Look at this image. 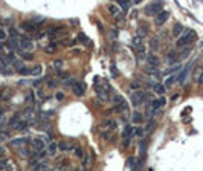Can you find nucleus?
Here are the masks:
<instances>
[{"instance_id":"f257e3e1","label":"nucleus","mask_w":203,"mask_h":171,"mask_svg":"<svg viewBox=\"0 0 203 171\" xmlns=\"http://www.w3.org/2000/svg\"><path fill=\"white\" fill-rule=\"evenodd\" d=\"M195 38H197V34L191 31V29H186V31H183V34L180 35V38L177 40V46L179 47H183V46H190L191 43L195 41Z\"/></svg>"},{"instance_id":"f03ea898","label":"nucleus","mask_w":203,"mask_h":171,"mask_svg":"<svg viewBox=\"0 0 203 171\" xmlns=\"http://www.w3.org/2000/svg\"><path fill=\"white\" fill-rule=\"evenodd\" d=\"M162 8H164V3L153 2V3H150V5L145 6V14L147 15H157L159 12H162Z\"/></svg>"},{"instance_id":"7ed1b4c3","label":"nucleus","mask_w":203,"mask_h":171,"mask_svg":"<svg viewBox=\"0 0 203 171\" xmlns=\"http://www.w3.org/2000/svg\"><path fill=\"white\" fill-rule=\"evenodd\" d=\"M9 126L15 130H23L28 127V122L24 119H20V115H14L11 119H9Z\"/></svg>"},{"instance_id":"20e7f679","label":"nucleus","mask_w":203,"mask_h":171,"mask_svg":"<svg viewBox=\"0 0 203 171\" xmlns=\"http://www.w3.org/2000/svg\"><path fill=\"white\" fill-rule=\"evenodd\" d=\"M18 47H22L23 52L24 51H32V49H34V43H32L28 37H22V38L18 40Z\"/></svg>"},{"instance_id":"39448f33","label":"nucleus","mask_w":203,"mask_h":171,"mask_svg":"<svg viewBox=\"0 0 203 171\" xmlns=\"http://www.w3.org/2000/svg\"><path fill=\"white\" fill-rule=\"evenodd\" d=\"M95 92H96V95H98V98H99V101L101 103H106L108 99V93H107V90L102 87V86H98L96 84L95 86Z\"/></svg>"},{"instance_id":"423d86ee","label":"nucleus","mask_w":203,"mask_h":171,"mask_svg":"<svg viewBox=\"0 0 203 171\" xmlns=\"http://www.w3.org/2000/svg\"><path fill=\"white\" fill-rule=\"evenodd\" d=\"M72 92H73L76 96H83L84 92H86V84H84V83H78V81H75V84L72 86Z\"/></svg>"},{"instance_id":"0eeeda50","label":"nucleus","mask_w":203,"mask_h":171,"mask_svg":"<svg viewBox=\"0 0 203 171\" xmlns=\"http://www.w3.org/2000/svg\"><path fill=\"white\" fill-rule=\"evenodd\" d=\"M168 17H169V12L168 11L159 12V14L156 15V24H157V26H162V24L168 20Z\"/></svg>"},{"instance_id":"6e6552de","label":"nucleus","mask_w":203,"mask_h":171,"mask_svg":"<svg viewBox=\"0 0 203 171\" xmlns=\"http://www.w3.org/2000/svg\"><path fill=\"white\" fill-rule=\"evenodd\" d=\"M28 144V137H17V139H12L11 141V147H14V148H23V145H26Z\"/></svg>"},{"instance_id":"1a4fd4ad","label":"nucleus","mask_w":203,"mask_h":171,"mask_svg":"<svg viewBox=\"0 0 203 171\" xmlns=\"http://www.w3.org/2000/svg\"><path fill=\"white\" fill-rule=\"evenodd\" d=\"M165 103H167V101H165V98H164V96H160L159 99H153V103H151V105H153V110H151V112H153V113H156L160 107H164V105H165Z\"/></svg>"},{"instance_id":"9d476101","label":"nucleus","mask_w":203,"mask_h":171,"mask_svg":"<svg viewBox=\"0 0 203 171\" xmlns=\"http://www.w3.org/2000/svg\"><path fill=\"white\" fill-rule=\"evenodd\" d=\"M142 98H143L142 92H133L132 93V104L133 105H139V104L142 103Z\"/></svg>"},{"instance_id":"9b49d317","label":"nucleus","mask_w":203,"mask_h":171,"mask_svg":"<svg viewBox=\"0 0 203 171\" xmlns=\"http://www.w3.org/2000/svg\"><path fill=\"white\" fill-rule=\"evenodd\" d=\"M32 148H34L35 153H41L44 150V142L41 139H34L32 141Z\"/></svg>"},{"instance_id":"f8f14e48","label":"nucleus","mask_w":203,"mask_h":171,"mask_svg":"<svg viewBox=\"0 0 203 171\" xmlns=\"http://www.w3.org/2000/svg\"><path fill=\"white\" fill-rule=\"evenodd\" d=\"M133 135H134V128H133L132 126H125L124 131H122L124 141H130V137H133Z\"/></svg>"},{"instance_id":"ddd939ff","label":"nucleus","mask_w":203,"mask_h":171,"mask_svg":"<svg viewBox=\"0 0 203 171\" xmlns=\"http://www.w3.org/2000/svg\"><path fill=\"white\" fill-rule=\"evenodd\" d=\"M22 29H24V31H37L38 29V24H37L35 22H24L22 23Z\"/></svg>"},{"instance_id":"4468645a","label":"nucleus","mask_w":203,"mask_h":171,"mask_svg":"<svg viewBox=\"0 0 203 171\" xmlns=\"http://www.w3.org/2000/svg\"><path fill=\"white\" fill-rule=\"evenodd\" d=\"M6 47H8L9 51H17V47H18V38L11 37V38L6 41Z\"/></svg>"},{"instance_id":"2eb2a0df","label":"nucleus","mask_w":203,"mask_h":171,"mask_svg":"<svg viewBox=\"0 0 203 171\" xmlns=\"http://www.w3.org/2000/svg\"><path fill=\"white\" fill-rule=\"evenodd\" d=\"M57 150H58V144H55V142H49L48 144V148H46V153H48L49 156H55V153H57Z\"/></svg>"},{"instance_id":"dca6fc26","label":"nucleus","mask_w":203,"mask_h":171,"mask_svg":"<svg viewBox=\"0 0 203 171\" xmlns=\"http://www.w3.org/2000/svg\"><path fill=\"white\" fill-rule=\"evenodd\" d=\"M147 61H148V64H150L151 69H156L159 66V58L156 55H147Z\"/></svg>"},{"instance_id":"f3484780","label":"nucleus","mask_w":203,"mask_h":171,"mask_svg":"<svg viewBox=\"0 0 203 171\" xmlns=\"http://www.w3.org/2000/svg\"><path fill=\"white\" fill-rule=\"evenodd\" d=\"M182 34H183V24L176 23L174 28H173V35H174V37H180Z\"/></svg>"},{"instance_id":"a211bd4d","label":"nucleus","mask_w":203,"mask_h":171,"mask_svg":"<svg viewBox=\"0 0 203 171\" xmlns=\"http://www.w3.org/2000/svg\"><path fill=\"white\" fill-rule=\"evenodd\" d=\"M132 122L133 124H141V122H142V113H141V112H133Z\"/></svg>"},{"instance_id":"6ab92c4d","label":"nucleus","mask_w":203,"mask_h":171,"mask_svg":"<svg viewBox=\"0 0 203 171\" xmlns=\"http://www.w3.org/2000/svg\"><path fill=\"white\" fill-rule=\"evenodd\" d=\"M190 67H191V64H188L186 67H185L183 70H182V72H180L179 75H177V81H180V83H183V81H185L186 75H188V70H190Z\"/></svg>"},{"instance_id":"aec40b11","label":"nucleus","mask_w":203,"mask_h":171,"mask_svg":"<svg viewBox=\"0 0 203 171\" xmlns=\"http://www.w3.org/2000/svg\"><path fill=\"white\" fill-rule=\"evenodd\" d=\"M34 171H49L48 162H40L38 165H35V167H34Z\"/></svg>"},{"instance_id":"412c9836","label":"nucleus","mask_w":203,"mask_h":171,"mask_svg":"<svg viewBox=\"0 0 203 171\" xmlns=\"http://www.w3.org/2000/svg\"><path fill=\"white\" fill-rule=\"evenodd\" d=\"M118 5H119V9H121V8H122L124 11H127V9L130 8V5H132V2H130V0H119V2H118Z\"/></svg>"},{"instance_id":"4be33fe9","label":"nucleus","mask_w":203,"mask_h":171,"mask_svg":"<svg viewBox=\"0 0 203 171\" xmlns=\"http://www.w3.org/2000/svg\"><path fill=\"white\" fill-rule=\"evenodd\" d=\"M177 60H179V55L176 52H169L168 54V64H174Z\"/></svg>"},{"instance_id":"5701e85b","label":"nucleus","mask_w":203,"mask_h":171,"mask_svg":"<svg viewBox=\"0 0 203 171\" xmlns=\"http://www.w3.org/2000/svg\"><path fill=\"white\" fill-rule=\"evenodd\" d=\"M147 32H148L147 24H145V26H143V24H141V26L138 28V37H141V38H142V37H145V35H147Z\"/></svg>"},{"instance_id":"b1692460","label":"nucleus","mask_w":203,"mask_h":171,"mask_svg":"<svg viewBox=\"0 0 203 171\" xmlns=\"http://www.w3.org/2000/svg\"><path fill=\"white\" fill-rule=\"evenodd\" d=\"M108 11L112 12L113 17H118V15L121 14V9L118 8V6H115V5H108Z\"/></svg>"},{"instance_id":"393cba45","label":"nucleus","mask_w":203,"mask_h":171,"mask_svg":"<svg viewBox=\"0 0 203 171\" xmlns=\"http://www.w3.org/2000/svg\"><path fill=\"white\" fill-rule=\"evenodd\" d=\"M157 47H159V40H157V37H154L150 40V49L154 52V51H157Z\"/></svg>"},{"instance_id":"a878e982","label":"nucleus","mask_w":203,"mask_h":171,"mask_svg":"<svg viewBox=\"0 0 203 171\" xmlns=\"http://www.w3.org/2000/svg\"><path fill=\"white\" fill-rule=\"evenodd\" d=\"M78 41L86 43L87 46H92V41H89V38H87V35L86 34H78Z\"/></svg>"},{"instance_id":"bb28decb","label":"nucleus","mask_w":203,"mask_h":171,"mask_svg":"<svg viewBox=\"0 0 203 171\" xmlns=\"http://www.w3.org/2000/svg\"><path fill=\"white\" fill-rule=\"evenodd\" d=\"M58 148H60L61 151H69V150H72V147L67 144V142L61 141V142H58Z\"/></svg>"},{"instance_id":"cd10ccee","label":"nucleus","mask_w":203,"mask_h":171,"mask_svg":"<svg viewBox=\"0 0 203 171\" xmlns=\"http://www.w3.org/2000/svg\"><path fill=\"white\" fill-rule=\"evenodd\" d=\"M154 92H156V93H159V95H164V92H165V86H162V84L156 83V84H154Z\"/></svg>"},{"instance_id":"c85d7f7f","label":"nucleus","mask_w":203,"mask_h":171,"mask_svg":"<svg viewBox=\"0 0 203 171\" xmlns=\"http://www.w3.org/2000/svg\"><path fill=\"white\" fill-rule=\"evenodd\" d=\"M174 81H177V75H173V77L167 78V81H165V87H171V86L174 84Z\"/></svg>"},{"instance_id":"c756f323","label":"nucleus","mask_w":203,"mask_h":171,"mask_svg":"<svg viewBox=\"0 0 203 171\" xmlns=\"http://www.w3.org/2000/svg\"><path fill=\"white\" fill-rule=\"evenodd\" d=\"M113 101H115L116 105H122V104L125 103L124 98H122V95H115V96H113Z\"/></svg>"},{"instance_id":"7c9ffc66","label":"nucleus","mask_w":203,"mask_h":171,"mask_svg":"<svg viewBox=\"0 0 203 171\" xmlns=\"http://www.w3.org/2000/svg\"><path fill=\"white\" fill-rule=\"evenodd\" d=\"M6 66H8V61H6V58L0 57V72H5V70H6Z\"/></svg>"},{"instance_id":"2f4dec72","label":"nucleus","mask_w":203,"mask_h":171,"mask_svg":"<svg viewBox=\"0 0 203 171\" xmlns=\"http://www.w3.org/2000/svg\"><path fill=\"white\" fill-rule=\"evenodd\" d=\"M139 151H141V158H143V156H145V151H147V144H145L143 141H141V144H139Z\"/></svg>"},{"instance_id":"473e14b6","label":"nucleus","mask_w":203,"mask_h":171,"mask_svg":"<svg viewBox=\"0 0 203 171\" xmlns=\"http://www.w3.org/2000/svg\"><path fill=\"white\" fill-rule=\"evenodd\" d=\"M55 49H57V45L55 43H52V45H49L44 47V52H48V54H52V52H55Z\"/></svg>"},{"instance_id":"72a5a7b5","label":"nucleus","mask_w":203,"mask_h":171,"mask_svg":"<svg viewBox=\"0 0 203 171\" xmlns=\"http://www.w3.org/2000/svg\"><path fill=\"white\" fill-rule=\"evenodd\" d=\"M41 73V66H35V67L31 69V75H35V77H38Z\"/></svg>"},{"instance_id":"f704fd0d","label":"nucleus","mask_w":203,"mask_h":171,"mask_svg":"<svg viewBox=\"0 0 203 171\" xmlns=\"http://www.w3.org/2000/svg\"><path fill=\"white\" fill-rule=\"evenodd\" d=\"M75 154H76V158H80V159L84 160V151H83V148L76 147V148H75Z\"/></svg>"},{"instance_id":"c9c22d12","label":"nucleus","mask_w":203,"mask_h":171,"mask_svg":"<svg viewBox=\"0 0 203 171\" xmlns=\"http://www.w3.org/2000/svg\"><path fill=\"white\" fill-rule=\"evenodd\" d=\"M153 128H154V121L151 119V121L148 122V126H147V128H145V133H151V131H153Z\"/></svg>"},{"instance_id":"e433bc0d","label":"nucleus","mask_w":203,"mask_h":171,"mask_svg":"<svg viewBox=\"0 0 203 171\" xmlns=\"http://www.w3.org/2000/svg\"><path fill=\"white\" fill-rule=\"evenodd\" d=\"M54 67L57 69V70H60V69L63 67V60H55V61H54Z\"/></svg>"},{"instance_id":"4c0bfd02","label":"nucleus","mask_w":203,"mask_h":171,"mask_svg":"<svg viewBox=\"0 0 203 171\" xmlns=\"http://www.w3.org/2000/svg\"><path fill=\"white\" fill-rule=\"evenodd\" d=\"M32 115H34V113H32V110H31V109H28V110L23 113V116H24L23 119H24V121H26V119H31V118H32Z\"/></svg>"},{"instance_id":"58836bf2","label":"nucleus","mask_w":203,"mask_h":171,"mask_svg":"<svg viewBox=\"0 0 203 171\" xmlns=\"http://www.w3.org/2000/svg\"><path fill=\"white\" fill-rule=\"evenodd\" d=\"M18 73H22V75H31V69L29 67H22L20 70H18Z\"/></svg>"},{"instance_id":"ea45409f","label":"nucleus","mask_w":203,"mask_h":171,"mask_svg":"<svg viewBox=\"0 0 203 171\" xmlns=\"http://www.w3.org/2000/svg\"><path fill=\"white\" fill-rule=\"evenodd\" d=\"M32 22H35L37 24L41 22H44V17H41V15H34V19H32Z\"/></svg>"},{"instance_id":"a19ab883","label":"nucleus","mask_w":203,"mask_h":171,"mask_svg":"<svg viewBox=\"0 0 203 171\" xmlns=\"http://www.w3.org/2000/svg\"><path fill=\"white\" fill-rule=\"evenodd\" d=\"M139 87H141V84H139V83H132V84H130V89H132V90H134V92H138V89H139Z\"/></svg>"},{"instance_id":"79ce46f5","label":"nucleus","mask_w":203,"mask_h":171,"mask_svg":"<svg viewBox=\"0 0 203 171\" xmlns=\"http://www.w3.org/2000/svg\"><path fill=\"white\" fill-rule=\"evenodd\" d=\"M22 57H23L24 60H32L34 55H32V54H28V52H22Z\"/></svg>"},{"instance_id":"37998d69","label":"nucleus","mask_w":203,"mask_h":171,"mask_svg":"<svg viewBox=\"0 0 203 171\" xmlns=\"http://www.w3.org/2000/svg\"><path fill=\"white\" fill-rule=\"evenodd\" d=\"M197 83L199 84H203V69L199 72V77H197Z\"/></svg>"},{"instance_id":"c03bdc74","label":"nucleus","mask_w":203,"mask_h":171,"mask_svg":"<svg viewBox=\"0 0 203 171\" xmlns=\"http://www.w3.org/2000/svg\"><path fill=\"white\" fill-rule=\"evenodd\" d=\"M143 133H145V131H143L142 128H134V135H138L139 137L143 136Z\"/></svg>"},{"instance_id":"a18cd8bd","label":"nucleus","mask_w":203,"mask_h":171,"mask_svg":"<svg viewBox=\"0 0 203 171\" xmlns=\"http://www.w3.org/2000/svg\"><path fill=\"white\" fill-rule=\"evenodd\" d=\"M55 98H57L58 101H63V99H64V93H63V92H57V95H55Z\"/></svg>"},{"instance_id":"49530a36","label":"nucleus","mask_w":203,"mask_h":171,"mask_svg":"<svg viewBox=\"0 0 203 171\" xmlns=\"http://www.w3.org/2000/svg\"><path fill=\"white\" fill-rule=\"evenodd\" d=\"M61 45L70 46V45H73V40H63V41H61Z\"/></svg>"},{"instance_id":"de8ad7c7","label":"nucleus","mask_w":203,"mask_h":171,"mask_svg":"<svg viewBox=\"0 0 203 171\" xmlns=\"http://www.w3.org/2000/svg\"><path fill=\"white\" fill-rule=\"evenodd\" d=\"M141 41H142V38H141V37H134V40H133V45H141Z\"/></svg>"},{"instance_id":"09e8293b","label":"nucleus","mask_w":203,"mask_h":171,"mask_svg":"<svg viewBox=\"0 0 203 171\" xmlns=\"http://www.w3.org/2000/svg\"><path fill=\"white\" fill-rule=\"evenodd\" d=\"M5 38H6V34H5V31L2 29V31H0V41H2V40H5Z\"/></svg>"},{"instance_id":"8fccbe9b","label":"nucleus","mask_w":203,"mask_h":171,"mask_svg":"<svg viewBox=\"0 0 203 171\" xmlns=\"http://www.w3.org/2000/svg\"><path fill=\"white\" fill-rule=\"evenodd\" d=\"M112 73H113V77H118V70L115 66H112Z\"/></svg>"},{"instance_id":"3c124183","label":"nucleus","mask_w":203,"mask_h":171,"mask_svg":"<svg viewBox=\"0 0 203 171\" xmlns=\"http://www.w3.org/2000/svg\"><path fill=\"white\" fill-rule=\"evenodd\" d=\"M112 38H113V40H115V38H116V37H118V31H112Z\"/></svg>"},{"instance_id":"603ef678","label":"nucleus","mask_w":203,"mask_h":171,"mask_svg":"<svg viewBox=\"0 0 203 171\" xmlns=\"http://www.w3.org/2000/svg\"><path fill=\"white\" fill-rule=\"evenodd\" d=\"M48 84L50 86V87H54L55 86V81H52V80H48Z\"/></svg>"},{"instance_id":"864d4df0","label":"nucleus","mask_w":203,"mask_h":171,"mask_svg":"<svg viewBox=\"0 0 203 171\" xmlns=\"http://www.w3.org/2000/svg\"><path fill=\"white\" fill-rule=\"evenodd\" d=\"M3 154H5V150L0 147V160H2V158H3Z\"/></svg>"},{"instance_id":"5fc2aeb1","label":"nucleus","mask_w":203,"mask_h":171,"mask_svg":"<svg viewBox=\"0 0 203 171\" xmlns=\"http://www.w3.org/2000/svg\"><path fill=\"white\" fill-rule=\"evenodd\" d=\"M20 154H24V156H28V150H20Z\"/></svg>"},{"instance_id":"6e6d98bb","label":"nucleus","mask_w":203,"mask_h":171,"mask_svg":"<svg viewBox=\"0 0 203 171\" xmlns=\"http://www.w3.org/2000/svg\"><path fill=\"white\" fill-rule=\"evenodd\" d=\"M3 116V109H0V118Z\"/></svg>"},{"instance_id":"4d7b16f0","label":"nucleus","mask_w":203,"mask_h":171,"mask_svg":"<svg viewBox=\"0 0 203 171\" xmlns=\"http://www.w3.org/2000/svg\"><path fill=\"white\" fill-rule=\"evenodd\" d=\"M2 139H3V136H0V142H2Z\"/></svg>"},{"instance_id":"13d9d810","label":"nucleus","mask_w":203,"mask_h":171,"mask_svg":"<svg viewBox=\"0 0 203 171\" xmlns=\"http://www.w3.org/2000/svg\"><path fill=\"white\" fill-rule=\"evenodd\" d=\"M0 31H2V23H0Z\"/></svg>"},{"instance_id":"bf43d9fd","label":"nucleus","mask_w":203,"mask_h":171,"mask_svg":"<svg viewBox=\"0 0 203 171\" xmlns=\"http://www.w3.org/2000/svg\"><path fill=\"white\" fill-rule=\"evenodd\" d=\"M133 171H139V170H133Z\"/></svg>"},{"instance_id":"052dcab7","label":"nucleus","mask_w":203,"mask_h":171,"mask_svg":"<svg viewBox=\"0 0 203 171\" xmlns=\"http://www.w3.org/2000/svg\"><path fill=\"white\" fill-rule=\"evenodd\" d=\"M86 171H90V170H86Z\"/></svg>"}]
</instances>
